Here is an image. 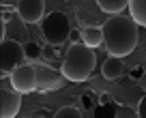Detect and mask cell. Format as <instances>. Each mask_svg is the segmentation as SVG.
I'll return each instance as SVG.
<instances>
[{"instance_id":"ba28073f","label":"cell","mask_w":146,"mask_h":118,"mask_svg":"<svg viewBox=\"0 0 146 118\" xmlns=\"http://www.w3.org/2000/svg\"><path fill=\"white\" fill-rule=\"evenodd\" d=\"M60 86H62V80H60V75L52 67H47V64L36 67V90L39 92L58 90Z\"/></svg>"},{"instance_id":"2e32d148","label":"cell","mask_w":146,"mask_h":118,"mask_svg":"<svg viewBox=\"0 0 146 118\" xmlns=\"http://www.w3.org/2000/svg\"><path fill=\"white\" fill-rule=\"evenodd\" d=\"M114 116H116V118H123V116H129V118H131V116H137V109L133 112V109H129V107H118V109L114 112Z\"/></svg>"},{"instance_id":"e0dca14e","label":"cell","mask_w":146,"mask_h":118,"mask_svg":"<svg viewBox=\"0 0 146 118\" xmlns=\"http://www.w3.org/2000/svg\"><path fill=\"white\" fill-rule=\"evenodd\" d=\"M137 116L146 118V95L140 99V103H137Z\"/></svg>"},{"instance_id":"ac0fdd59","label":"cell","mask_w":146,"mask_h":118,"mask_svg":"<svg viewBox=\"0 0 146 118\" xmlns=\"http://www.w3.org/2000/svg\"><path fill=\"white\" fill-rule=\"evenodd\" d=\"M99 103L101 105H110V103H114V99H112L110 92H101V95H99Z\"/></svg>"},{"instance_id":"8992f818","label":"cell","mask_w":146,"mask_h":118,"mask_svg":"<svg viewBox=\"0 0 146 118\" xmlns=\"http://www.w3.org/2000/svg\"><path fill=\"white\" fill-rule=\"evenodd\" d=\"M17 13L26 24H36L45 17V0H19Z\"/></svg>"},{"instance_id":"277c9868","label":"cell","mask_w":146,"mask_h":118,"mask_svg":"<svg viewBox=\"0 0 146 118\" xmlns=\"http://www.w3.org/2000/svg\"><path fill=\"white\" fill-rule=\"evenodd\" d=\"M26 58V50H24L22 43L13 41V39H2V45H0V75L7 77L19 67L24 64Z\"/></svg>"},{"instance_id":"7402d4cb","label":"cell","mask_w":146,"mask_h":118,"mask_svg":"<svg viewBox=\"0 0 146 118\" xmlns=\"http://www.w3.org/2000/svg\"><path fill=\"white\" fill-rule=\"evenodd\" d=\"M30 116H54L52 112H47V109H41V112H32Z\"/></svg>"},{"instance_id":"6da1fadb","label":"cell","mask_w":146,"mask_h":118,"mask_svg":"<svg viewBox=\"0 0 146 118\" xmlns=\"http://www.w3.org/2000/svg\"><path fill=\"white\" fill-rule=\"evenodd\" d=\"M103 30V43L105 50L110 52V56H129L137 45V24L133 22V17L127 15H114L101 26Z\"/></svg>"},{"instance_id":"44dd1931","label":"cell","mask_w":146,"mask_h":118,"mask_svg":"<svg viewBox=\"0 0 146 118\" xmlns=\"http://www.w3.org/2000/svg\"><path fill=\"white\" fill-rule=\"evenodd\" d=\"M144 71H146L144 67H135V69H133V71H131V75L135 77V80H140V77H142V73H144Z\"/></svg>"},{"instance_id":"5b68a950","label":"cell","mask_w":146,"mask_h":118,"mask_svg":"<svg viewBox=\"0 0 146 118\" xmlns=\"http://www.w3.org/2000/svg\"><path fill=\"white\" fill-rule=\"evenodd\" d=\"M9 80H11V88H15V90L22 92V95L35 92L36 90V67L24 62L9 75Z\"/></svg>"},{"instance_id":"603a6c76","label":"cell","mask_w":146,"mask_h":118,"mask_svg":"<svg viewBox=\"0 0 146 118\" xmlns=\"http://www.w3.org/2000/svg\"><path fill=\"white\" fill-rule=\"evenodd\" d=\"M140 88H142V90L146 92V71L142 73V77H140Z\"/></svg>"},{"instance_id":"3957f363","label":"cell","mask_w":146,"mask_h":118,"mask_svg":"<svg viewBox=\"0 0 146 118\" xmlns=\"http://www.w3.org/2000/svg\"><path fill=\"white\" fill-rule=\"evenodd\" d=\"M41 34L50 45H62L71 34V24L69 17L62 11H54V13L45 15L41 22Z\"/></svg>"},{"instance_id":"d6986e66","label":"cell","mask_w":146,"mask_h":118,"mask_svg":"<svg viewBox=\"0 0 146 118\" xmlns=\"http://www.w3.org/2000/svg\"><path fill=\"white\" fill-rule=\"evenodd\" d=\"M43 56H45V58H50V60H54V58H58V54H56V52H54V45H50V47H45V50H43Z\"/></svg>"},{"instance_id":"7a4b0ae2","label":"cell","mask_w":146,"mask_h":118,"mask_svg":"<svg viewBox=\"0 0 146 118\" xmlns=\"http://www.w3.org/2000/svg\"><path fill=\"white\" fill-rule=\"evenodd\" d=\"M95 64H97L95 47H88L86 43H73L67 50L60 73L69 82H86L90 77L92 69H95Z\"/></svg>"},{"instance_id":"5bb4252c","label":"cell","mask_w":146,"mask_h":118,"mask_svg":"<svg viewBox=\"0 0 146 118\" xmlns=\"http://www.w3.org/2000/svg\"><path fill=\"white\" fill-rule=\"evenodd\" d=\"M24 50H26V58H28V60H36L39 56L43 54L41 45H39V43H35V41L26 43V47H24Z\"/></svg>"},{"instance_id":"9c48e42d","label":"cell","mask_w":146,"mask_h":118,"mask_svg":"<svg viewBox=\"0 0 146 118\" xmlns=\"http://www.w3.org/2000/svg\"><path fill=\"white\" fill-rule=\"evenodd\" d=\"M123 71H125V64L118 56H108V60L103 62V69H101L105 80H118L123 75Z\"/></svg>"},{"instance_id":"52a82bcc","label":"cell","mask_w":146,"mask_h":118,"mask_svg":"<svg viewBox=\"0 0 146 118\" xmlns=\"http://www.w3.org/2000/svg\"><path fill=\"white\" fill-rule=\"evenodd\" d=\"M19 105H22V92L2 88L0 90V116L2 118H15L19 114Z\"/></svg>"},{"instance_id":"7c38bea8","label":"cell","mask_w":146,"mask_h":118,"mask_svg":"<svg viewBox=\"0 0 146 118\" xmlns=\"http://www.w3.org/2000/svg\"><path fill=\"white\" fill-rule=\"evenodd\" d=\"M97 5L103 13L110 15H118L125 7H129V0H97Z\"/></svg>"},{"instance_id":"ffe728a7","label":"cell","mask_w":146,"mask_h":118,"mask_svg":"<svg viewBox=\"0 0 146 118\" xmlns=\"http://www.w3.org/2000/svg\"><path fill=\"white\" fill-rule=\"evenodd\" d=\"M69 39H71V43H80V39H82V32H78V30H71Z\"/></svg>"},{"instance_id":"8fae6325","label":"cell","mask_w":146,"mask_h":118,"mask_svg":"<svg viewBox=\"0 0 146 118\" xmlns=\"http://www.w3.org/2000/svg\"><path fill=\"white\" fill-rule=\"evenodd\" d=\"M129 15L137 26H146V0H129Z\"/></svg>"},{"instance_id":"4fadbf2b","label":"cell","mask_w":146,"mask_h":118,"mask_svg":"<svg viewBox=\"0 0 146 118\" xmlns=\"http://www.w3.org/2000/svg\"><path fill=\"white\" fill-rule=\"evenodd\" d=\"M56 118H80L82 116V109L75 107V105H64V107H60L58 112H54Z\"/></svg>"},{"instance_id":"9a60e30c","label":"cell","mask_w":146,"mask_h":118,"mask_svg":"<svg viewBox=\"0 0 146 118\" xmlns=\"http://www.w3.org/2000/svg\"><path fill=\"white\" fill-rule=\"evenodd\" d=\"M82 107H84V109H92V107H95L92 92H84V95H82Z\"/></svg>"},{"instance_id":"30bf717a","label":"cell","mask_w":146,"mask_h":118,"mask_svg":"<svg viewBox=\"0 0 146 118\" xmlns=\"http://www.w3.org/2000/svg\"><path fill=\"white\" fill-rule=\"evenodd\" d=\"M82 43H86L88 47H99L101 43H103V30L97 26H86L82 30Z\"/></svg>"}]
</instances>
